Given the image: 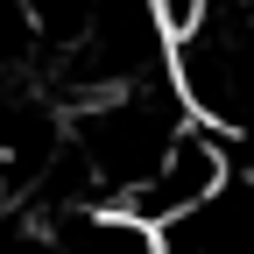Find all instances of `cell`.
<instances>
[{"label":"cell","instance_id":"obj_3","mask_svg":"<svg viewBox=\"0 0 254 254\" xmlns=\"http://www.w3.org/2000/svg\"><path fill=\"white\" fill-rule=\"evenodd\" d=\"M148 14H155V28L184 50L190 36H205V28H212V0H148Z\"/></svg>","mask_w":254,"mask_h":254},{"label":"cell","instance_id":"obj_2","mask_svg":"<svg viewBox=\"0 0 254 254\" xmlns=\"http://www.w3.org/2000/svg\"><path fill=\"white\" fill-rule=\"evenodd\" d=\"M170 247L177 254H254V190L226 184L198 219H184L170 233Z\"/></svg>","mask_w":254,"mask_h":254},{"label":"cell","instance_id":"obj_4","mask_svg":"<svg viewBox=\"0 0 254 254\" xmlns=\"http://www.w3.org/2000/svg\"><path fill=\"white\" fill-rule=\"evenodd\" d=\"M247 7H254V0H247Z\"/></svg>","mask_w":254,"mask_h":254},{"label":"cell","instance_id":"obj_1","mask_svg":"<svg viewBox=\"0 0 254 254\" xmlns=\"http://www.w3.org/2000/svg\"><path fill=\"white\" fill-rule=\"evenodd\" d=\"M219 190H226V141L212 127H184L177 148L148 170V184H134L120 198V219H134L141 233H177L184 219H198Z\"/></svg>","mask_w":254,"mask_h":254}]
</instances>
